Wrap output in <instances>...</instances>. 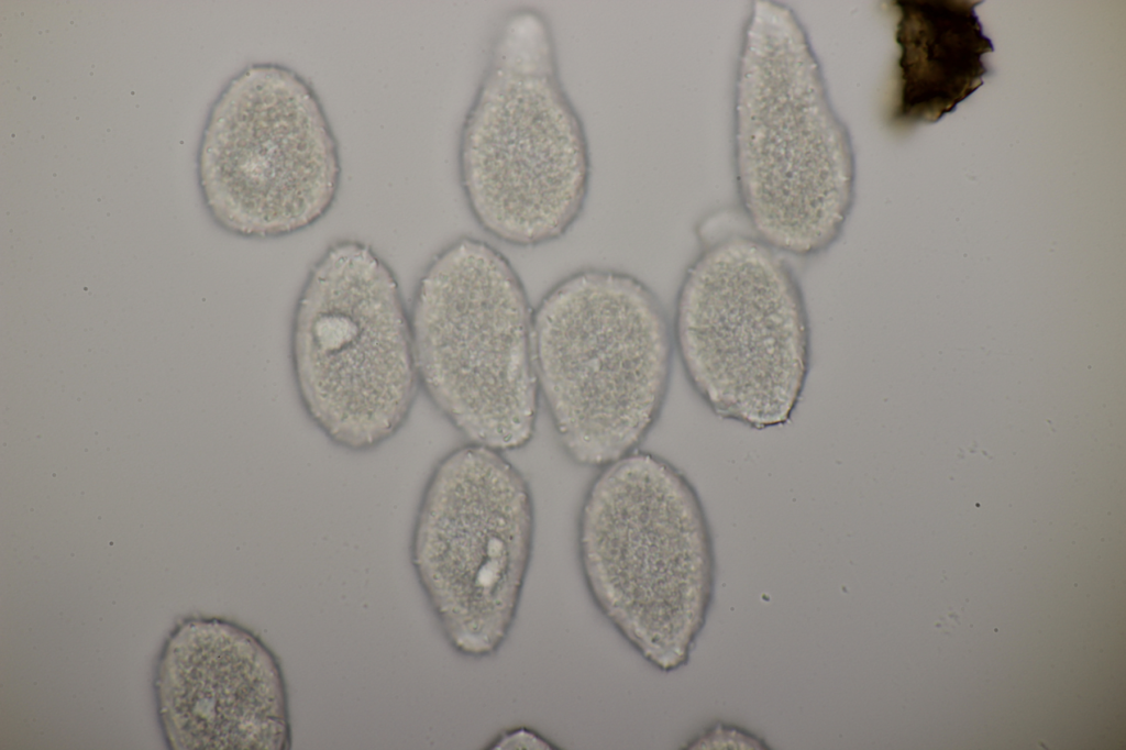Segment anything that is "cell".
I'll return each mask as SVG.
<instances>
[{
  "mask_svg": "<svg viewBox=\"0 0 1126 750\" xmlns=\"http://www.w3.org/2000/svg\"><path fill=\"white\" fill-rule=\"evenodd\" d=\"M688 749H763L762 739L735 726L716 725L689 742Z\"/></svg>",
  "mask_w": 1126,
  "mask_h": 750,
  "instance_id": "obj_12",
  "label": "cell"
},
{
  "mask_svg": "<svg viewBox=\"0 0 1126 750\" xmlns=\"http://www.w3.org/2000/svg\"><path fill=\"white\" fill-rule=\"evenodd\" d=\"M577 555L589 597L620 637L662 672L684 666L715 586L708 521L687 477L641 450L600 467L581 505Z\"/></svg>",
  "mask_w": 1126,
  "mask_h": 750,
  "instance_id": "obj_3",
  "label": "cell"
},
{
  "mask_svg": "<svg viewBox=\"0 0 1126 750\" xmlns=\"http://www.w3.org/2000/svg\"><path fill=\"white\" fill-rule=\"evenodd\" d=\"M489 750H553L558 749L549 738L526 726L500 731L488 743Z\"/></svg>",
  "mask_w": 1126,
  "mask_h": 750,
  "instance_id": "obj_13",
  "label": "cell"
},
{
  "mask_svg": "<svg viewBox=\"0 0 1126 750\" xmlns=\"http://www.w3.org/2000/svg\"><path fill=\"white\" fill-rule=\"evenodd\" d=\"M529 482L504 452L466 442L426 483L410 558L453 650L494 655L515 624L534 542Z\"/></svg>",
  "mask_w": 1126,
  "mask_h": 750,
  "instance_id": "obj_8",
  "label": "cell"
},
{
  "mask_svg": "<svg viewBox=\"0 0 1126 750\" xmlns=\"http://www.w3.org/2000/svg\"><path fill=\"white\" fill-rule=\"evenodd\" d=\"M341 175L338 139L305 76L254 63L225 85L198 153L202 199L221 229L253 240L301 232L331 210Z\"/></svg>",
  "mask_w": 1126,
  "mask_h": 750,
  "instance_id": "obj_9",
  "label": "cell"
},
{
  "mask_svg": "<svg viewBox=\"0 0 1126 750\" xmlns=\"http://www.w3.org/2000/svg\"><path fill=\"white\" fill-rule=\"evenodd\" d=\"M980 1L897 0L898 97L892 119L934 123L983 84L994 51L975 13Z\"/></svg>",
  "mask_w": 1126,
  "mask_h": 750,
  "instance_id": "obj_11",
  "label": "cell"
},
{
  "mask_svg": "<svg viewBox=\"0 0 1126 750\" xmlns=\"http://www.w3.org/2000/svg\"><path fill=\"white\" fill-rule=\"evenodd\" d=\"M732 156L739 203L757 238L802 258L839 240L855 199L851 136L804 25L781 2L754 1L743 29Z\"/></svg>",
  "mask_w": 1126,
  "mask_h": 750,
  "instance_id": "obj_1",
  "label": "cell"
},
{
  "mask_svg": "<svg viewBox=\"0 0 1126 750\" xmlns=\"http://www.w3.org/2000/svg\"><path fill=\"white\" fill-rule=\"evenodd\" d=\"M532 311L510 261L474 236L440 250L418 279L409 312L420 389L467 442L505 453L534 435Z\"/></svg>",
  "mask_w": 1126,
  "mask_h": 750,
  "instance_id": "obj_5",
  "label": "cell"
},
{
  "mask_svg": "<svg viewBox=\"0 0 1126 750\" xmlns=\"http://www.w3.org/2000/svg\"><path fill=\"white\" fill-rule=\"evenodd\" d=\"M532 345L540 397L571 461L600 468L639 450L664 407L674 352L645 283L611 268L568 274L533 309Z\"/></svg>",
  "mask_w": 1126,
  "mask_h": 750,
  "instance_id": "obj_4",
  "label": "cell"
},
{
  "mask_svg": "<svg viewBox=\"0 0 1126 750\" xmlns=\"http://www.w3.org/2000/svg\"><path fill=\"white\" fill-rule=\"evenodd\" d=\"M457 170L476 223L508 245L556 241L584 211L589 143L561 78L552 25L536 8L511 11L494 33L461 126Z\"/></svg>",
  "mask_w": 1126,
  "mask_h": 750,
  "instance_id": "obj_2",
  "label": "cell"
},
{
  "mask_svg": "<svg viewBox=\"0 0 1126 750\" xmlns=\"http://www.w3.org/2000/svg\"><path fill=\"white\" fill-rule=\"evenodd\" d=\"M294 384L334 445L367 452L406 423L420 389L410 312L367 243L330 244L310 267L290 326Z\"/></svg>",
  "mask_w": 1126,
  "mask_h": 750,
  "instance_id": "obj_7",
  "label": "cell"
},
{
  "mask_svg": "<svg viewBox=\"0 0 1126 750\" xmlns=\"http://www.w3.org/2000/svg\"><path fill=\"white\" fill-rule=\"evenodd\" d=\"M156 697L173 749L285 750L291 745L278 660L233 622L194 619L179 626L159 660Z\"/></svg>",
  "mask_w": 1126,
  "mask_h": 750,
  "instance_id": "obj_10",
  "label": "cell"
},
{
  "mask_svg": "<svg viewBox=\"0 0 1126 750\" xmlns=\"http://www.w3.org/2000/svg\"><path fill=\"white\" fill-rule=\"evenodd\" d=\"M755 235L707 244L686 267L672 324L685 377L717 417L786 423L810 365V326L790 264Z\"/></svg>",
  "mask_w": 1126,
  "mask_h": 750,
  "instance_id": "obj_6",
  "label": "cell"
}]
</instances>
